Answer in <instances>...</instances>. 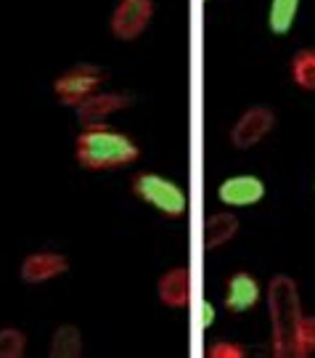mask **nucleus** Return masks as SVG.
<instances>
[{
  "label": "nucleus",
  "instance_id": "obj_1",
  "mask_svg": "<svg viewBox=\"0 0 315 358\" xmlns=\"http://www.w3.org/2000/svg\"><path fill=\"white\" fill-rule=\"evenodd\" d=\"M268 313H270V348L278 358H305L310 356L302 337V300L297 282L278 273L268 284Z\"/></svg>",
  "mask_w": 315,
  "mask_h": 358
},
{
  "label": "nucleus",
  "instance_id": "obj_19",
  "mask_svg": "<svg viewBox=\"0 0 315 358\" xmlns=\"http://www.w3.org/2000/svg\"><path fill=\"white\" fill-rule=\"evenodd\" d=\"M212 324H214V308H212V303L204 300L202 303V327L204 329H210Z\"/></svg>",
  "mask_w": 315,
  "mask_h": 358
},
{
  "label": "nucleus",
  "instance_id": "obj_13",
  "mask_svg": "<svg viewBox=\"0 0 315 358\" xmlns=\"http://www.w3.org/2000/svg\"><path fill=\"white\" fill-rule=\"evenodd\" d=\"M51 358H80L82 356V332L75 324H61L56 327V332L51 337Z\"/></svg>",
  "mask_w": 315,
  "mask_h": 358
},
{
  "label": "nucleus",
  "instance_id": "obj_4",
  "mask_svg": "<svg viewBox=\"0 0 315 358\" xmlns=\"http://www.w3.org/2000/svg\"><path fill=\"white\" fill-rule=\"evenodd\" d=\"M106 77L109 75L98 64H75L69 66L64 75L56 77L53 93L66 106H80L93 93H98V88L106 83Z\"/></svg>",
  "mask_w": 315,
  "mask_h": 358
},
{
  "label": "nucleus",
  "instance_id": "obj_7",
  "mask_svg": "<svg viewBox=\"0 0 315 358\" xmlns=\"http://www.w3.org/2000/svg\"><path fill=\"white\" fill-rule=\"evenodd\" d=\"M133 103V99L127 93H119V90H98L93 93L90 99L75 106L77 109V120L88 128V125H106V120L117 112H122Z\"/></svg>",
  "mask_w": 315,
  "mask_h": 358
},
{
  "label": "nucleus",
  "instance_id": "obj_14",
  "mask_svg": "<svg viewBox=\"0 0 315 358\" xmlns=\"http://www.w3.org/2000/svg\"><path fill=\"white\" fill-rule=\"evenodd\" d=\"M302 0H270L268 6V29L273 35H289Z\"/></svg>",
  "mask_w": 315,
  "mask_h": 358
},
{
  "label": "nucleus",
  "instance_id": "obj_17",
  "mask_svg": "<svg viewBox=\"0 0 315 358\" xmlns=\"http://www.w3.org/2000/svg\"><path fill=\"white\" fill-rule=\"evenodd\" d=\"M212 358H244L247 356V350L236 343H230V340H220V343H214L210 350H207Z\"/></svg>",
  "mask_w": 315,
  "mask_h": 358
},
{
  "label": "nucleus",
  "instance_id": "obj_15",
  "mask_svg": "<svg viewBox=\"0 0 315 358\" xmlns=\"http://www.w3.org/2000/svg\"><path fill=\"white\" fill-rule=\"evenodd\" d=\"M289 72L297 88L315 93V48H302L294 53L289 62Z\"/></svg>",
  "mask_w": 315,
  "mask_h": 358
},
{
  "label": "nucleus",
  "instance_id": "obj_18",
  "mask_svg": "<svg viewBox=\"0 0 315 358\" xmlns=\"http://www.w3.org/2000/svg\"><path fill=\"white\" fill-rule=\"evenodd\" d=\"M302 337H305V348H307V353H313L315 350V316H305Z\"/></svg>",
  "mask_w": 315,
  "mask_h": 358
},
{
  "label": "nucleus",
  "instance_id": "obj_16",
  "mask_svg": "<svg viewBox=\"0 0 315 358\" xmlns=\"http://www.w3.org/2000/svg\"><path fill=\"white\" fill-rule=\"evenodd\" d=\"M27 350V337L24 332L6 327L0 329V358H22Z\"/></svg>",
  "mask_w": 315,
  "mask_h": 358
},
{
  "label": "nucleus",
  "instance_id": "obj_12",
  "mask_svg": "<svg viewBox=\"0 0 315 358\" xmlns=\"http://www.w3.org/2000/svg\"><path fill=\"white\" fill-rule=\"evenodd\" d=\"M236 234H239V217L233 213H212L204 220L202 247L204 250H217V247L230 242Z\"/></svg>",
  "mask_w": 315,
  "mask_h": 358
},
{
  "label": "nucleus",
  "instance_id": "obj_3",
  "mask_svg": "<svg viewBox=\"0 0 315 358\" xmlns=\"http://www.w3.org/2000/svg\"><path fill=\"white\" fill-rule=\"evenodd\" d=\"M133 194L138 196L140 202L152 205L162 217L177 220V217L186 215L189 210V196L186 192L177 186L175 180L164 178L159 173H138L133 183H130Z\"/></svg>",
  "mask_w": 315,
  "mask_h": 358
},
{
  "label": "nucleus",
  "instance_id": "obj_9",
  "mask_svg": "<svg viewBox=\"0 0 315 358\" xmlns=\"http://www.w3.org/2000/svg\"><path fill=\"white\" fill-rule=\"evenodd\" d=\"M265 196V183L257 176H230L217 186V199L226 207H252Z\"/></svg>",
  "mask_w": 315,
  "mask_h": 358
},
{
  "label": "nucleus",
  "instance_id": "obj_11",
  "mask_svg": "<svg viewBox=\"0 0 315 358\" xmlns=\"http://www.w3.org/2000/svg\"><path fill=\"white\" fill-rule=\"evenodd\" d=\"M156 294L159 303L167 308H186L191 300V273L189 268L177 266V268L164 271L156 282Z\"/></svg>",
  "mask_w": 315,
  "mask_h": 358
},
{
  "label": "nucleus",
  "instance_id": "obj_8",
  "mask_svg": "<svg viewBox=\"0 0 315 358\" xmlns=\"http://www.w3.org/2000/svg\"><path fill=\"white\" fill-rule=\"evenodd\" d=\"M66 271H69V257L61 252H53V250H40V252H32L22 260L19 276L27 284H45L64 276Z\"/></svg>",
  "mask_w": 315,
  "mask_h": 358
},
{
  "label": "nucleus",
  "instance_id": "obj_10",
  "mask_svg": "<svg viewBox=\"0 0 315 358\" xmlns=\"http://www.w3.org/2000/svg\"><path fill=\"white\" fill-rule=\"evenodd\" d=\"M263 297V289H260V282L254 279L249 271H236L230 273L226 282V308L230 313H247L252 310Z\"/></svg>",
  "mask_w": 315,
  "mask_h": 358
},
{
  "label": "nucleus",
  "instance_id": "obj_20",
  "mask_svg": "<svg viewBox=\"0 0 315 358\" xmlns=\"http://www.w3.org/2000/svg\"><path fill=\"white\" fill-rule=\"evenodd\" d=\"M207 3H210V0H207Z\"/></svg>",
  "mask_w": 315,
  "mask_h": 358
},
{
  "label": "nucleus",
  "instance_id": "obj_2",
  "mask_svg": "<svg viewBox=\"0 0 315 358\" xmlns=\"http://www.w3.org/2000/svg\"><path fill=\"white\" fill-rule=\"evenodd\" d=\"M138 157V143L109 125H88L75 138V159L85 170H114L133 165Z\"/></svg>",
  "mask_w": 315,
  "mask_h": 358
},
{
  "label": "nucleus",
  "instance_id": "obj_6",
  "mask_svg": "<svg viewBox=\"0 0 315 358\" xmlns=\"http://www.w3.org/2000/svg\"><path fill=\"white\" fill-rule=\"evenodd\" d=\"M154 16V0H119L112 13V35L119 40H135Z\"/></svg>",
  "mask_w": 315,
  "mask_h": 358
},
{
  "label": "nucleus",
  "instance_id": "obj_5",
  "mask_svg": "<svg viewBox=\"0 0 315 358\" xmlns=\"http://www.w3.org/2000/svg\"><path fill=\"white\" fill-rule=\"evenodd\" d=\"M276 125V115L270 106H249L230 128V143L233 149H252L263 141Z\"/></svg>",
  "mask_w": 315,
  "mask_h": 358
}]
</instances>
